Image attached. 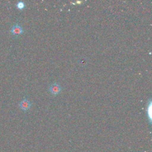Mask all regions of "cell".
<instances>
[{"label":"cell","instance_id":"1","mask_svg":"<svg viewBox=\"0 0 152 152\" xmlns=\"http://www.w3.org/2000/svg\"><path fill=\"white\" fill-rule=\"evenodd\" d=\"M24 31L23 28L22 27L18 24H14L10 28V32L12 33L15 37H17L18 36L23 33Z\"/></svg>","mask_w":152,"mask_h":152},{"label":"cell","instance_id":"2","mask_svg":"<svg viewBox=\"0 0 152 152\" xmlns=\"http://www.w3.org/2000/svg\"><path fill=\"white\" fill-rule=\"evenodd\" d=\"M18 105H19V107L21 109V110H23L24 112H26L31 107V102L28 99L24 98L21 101H20Z\"/></svg>","mask_w":152,"mask_h":152},{"label":"cell","instance_id":"3","mask_svg":"<svg viewBox=\"0 0 152 152\" xmlns=\"http://www.w3.org/2000/svg\"><path fill=\"white\" fill-rule=\"evenodd\" d=\"M49 91L53 95L58 94L61 91V87L58 83H55L50 86L49 88Z\"/></svg>","mask_w":152,"mask_h":152},{"label":"cell","instance_id":"4","mask_svg":"<svg viewBox=\"0 0 152 152\" xmlns=\"http://www.w3.org/2000/svg\"><path fill=\"white\" fill-rule=\"evenodd\" d=\"M25 3L23 1H19L16 4V7L20 10H22L25 7Z\"/></svg>","mask_w":152,"mask_h":152}]
</instances>
